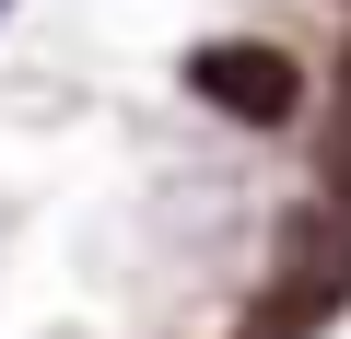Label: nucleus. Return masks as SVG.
Here are the masks:
<instances>
[{"instance_id":"obj_1","label":"nucleus","mask_w":351,"mask_h":339,"mask_svg":"<svg viewBox=\"0 0 351 339\" xmlns=\"http://www.w3.org/2000/svg\"><path fill=\"white\" fill-rule=\"evenodd\" d=\"M188 94L211 117H234V129H281L304 82H293V59L269 36H211V47H188Z\"/></svg>"},{"instance_id":"obj_2","label":"nucleus","mask_w":351,"mask_h":339,"mask_svg":"<svg viewBox=\"0 0 351 339\" xmlns=\"http://www.w3.org/2000/svg\"><path fill=\"white\" fill-rule=\"evenodd\" d=\"M328 188L351 199V59H339V105H328Z\"/></svg>"},{"instance_id":"obj_3","label":"nucleus","mask_w":351,"mask_h":339,"mask_svg":"<svg viewBox=\"0 0 351 339\" xmlns=\"http://www.w3.org/2000/svg\"><path fill=\"white\" fill-rule=\"evenodd\" d=\"M0 24H12V0H0Z\"/></svg>"}]
</instances>
